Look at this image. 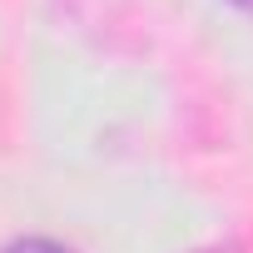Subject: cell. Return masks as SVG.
I'll list each match as a JSON object with an SVG mask.
<instances>
[{
	"instance_id": "obj_3",
	"label": "cell",
	"mask_w": 253,
	"mask_h": 253,
	"mask_svg": "<svg viewBox=\"0 0 253 253\" xmlns=\"http://www.w3.org/2000/svg\"><path fill=\"white\" fill-rule=\"evenodd\" d=\"M233 5H243V10H253V0H233Z\"/></svg>"
},
{
	"instance_id": "obj_1",
	"label": "cell",
	"mask_w": 253,
	"mask_h": 253,
	"mask_svg": "<svg viewBox=\"0 0 253 253\" xmlns=\"http://www.w3.org/2000/svg\"><path fill=\"white\" fill-rule=\"evenodd\" d=\"M5 253H75V248H65V243H55V238H20V243H10Z\"/></svg>"
},
{
	"instance_id": "obj_2",
	"label": "cell",
	"mask_w": 253,
	"mask_h": 253,
	"mask_svg": "<svg viewBox=\"0 0 253 253\" xmlns=\"http://www.w3.org/2000/svg\"><path fill=\"white\" fill-rule=\"evenodd\" d=\"M204 253H238L233 243H213V248H204Z\"/></svg>"
}]
</instances>
